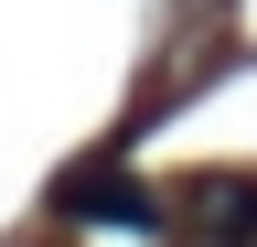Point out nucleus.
I'll use <instances>...</instances> for the list:
<instances>
[{
	"label": "nucleus",
	"instance_id": "nucleus-1",
	"mask_svg": "<svg viewBox=\"0 0 257 247\" xmlns=\"http://www.w3.org/2000/svg\"><path fill=\"white\" fill-rule=\"evenodd\" d=\"M182 236L193 247H257V172H193L182 183Z\"/></svg>",
	"mask_w": 257,
	"mask_h": 247
},
{
	"label": "nucleus",
	"instance_id": "nucleus-2",
	"mask_svg": "<svg viewBox=\"0 0 257 247\" xmlns=\"http://www.w3.org/2000/svg\"><path fill=\"white\" fill-rule=\"evenodd\" d=\"M64 215H86V226H161L150 183L128 172V161H86V172H64Z\"/></svg>",
	"mask_w": 257,
	"mask_h": 247
}]
</instances>
